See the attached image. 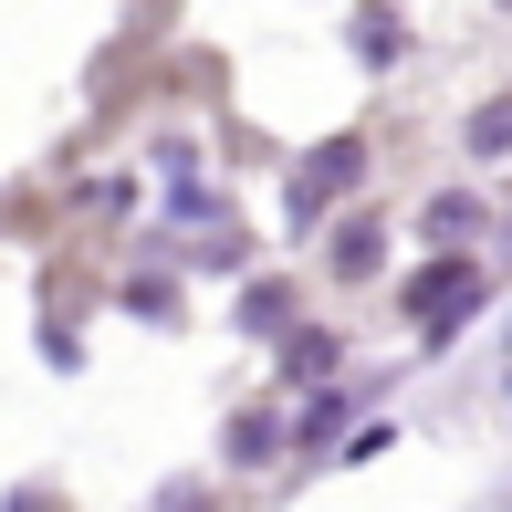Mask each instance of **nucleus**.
I'll list each match as a JSON object with an SVG mask.
<instances>
[{
	"label": "nucleus",
	"mask_w": 512,
	"mask_h": 512,
	"mask_svg": "<svg viewBox=\"0 0 512 512\" xmlns=\"http://www.w3.org/2000/svg\"><path fill=\"white\" fill-rule=\"evenodd\" d=\"M471 293H481L471 272H439V283H418L408 304H418V324H460V314H471Z\"/></svg>",
	"instance_id": "obj_1"
}]
</instances>
